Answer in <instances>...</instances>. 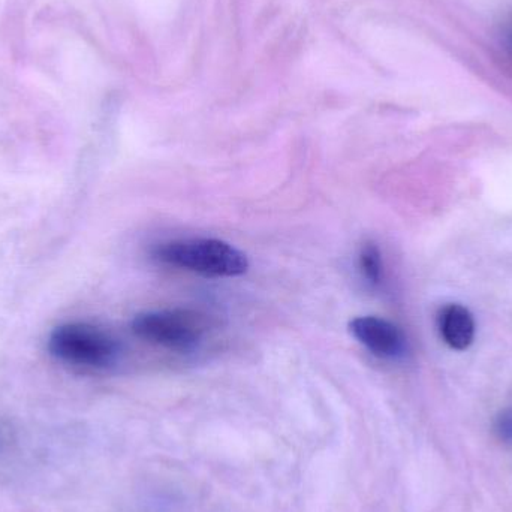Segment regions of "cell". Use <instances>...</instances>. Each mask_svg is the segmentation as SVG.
<instances>
[{
	"label": "cell",
	"mask_w": 512,
	"mask_h": 512,
	"mask_svg": "<svg viewBox=\"0 0 512 512\" xmlns=\"http://www.w3.org/2000/svg\"><path fill=\"white\" fill-rule=\"evenodd\" d=\"M152 255L162 264L207 277L242 276L249 268L243 252L216 239L174 240L156 246Z\"/></svg>",
	"instance_id": "2"
},
{
	"label": "cell",
	"mask_w": 512,
	"mask_h": 512,
	"mask_svg": "<svg viewBox=\"0 0 512 512\" xmlns=\"http://www.w3.org/2000/svg\"><path fill=\"white\" fill-rule=\"evenodd\" d=\"M439 333L450 348L465 351L477 333L474 315L462 304H448L439 312Z\"/></svg>",
	"instance_id": "5"
},
{
	"label": "cell",
	"mask_w": 512,
	"mask_h": 512,
	"mask_svg": "<svg viewBox=\"0 0 512 512\" xmlns=\"http://www.w3.org/2000/svg\"><path fill=\"white\" fill-rule=\"evenodd\" d=\"M206 316L194 310H156L140 313L132 321V333L144 342L164 348L188 351L195 348L209 330Z\"/></svg>",
	"instance_id": "3"
},
{
	"label": "cell",
	"mask_w": 512,
	"mask_h": 512,
	"mask_svg": "<svg viewBox=\"0 0 512 512\" xmlns=\"http://www.w3.org/2000/svg\"><path fill=\"white\" fill-rule=\"evenodd\" d=\"M48 354L74 369L105 370L117 363L120 345L104 328L89 322H63L48 334Z\"/></svg>",
	"instance_id": "1"
},
{
	"label": "cell",
	"mask_w": 512,
	"mask_h": 512,
	"mask_svg": "<svg viewBox=\"0 0 512 512\" xmlns=\"http://www.w3.org/2000/svg\"><path fill=\"white\" fill-rule=\"evenodd\" d=\"M495 432L504 444L512 445V409H507L498 415Z\"/></svg>",
	"instance_id": "7"
},
{
	"label": "cell",
	"mask_w": 512,
	"mask_h": 512,
	"mask_svg": "<svg viewBox=\"0 0 512 512\" xmlns=\"http://www.w3.org/2000/svg\"><path fill=\"white\" fill-rule=\"evenodd\" d=\"M355 339L366 346L376 357L385 360H397L403 357L408 348L405 334L393 322L378 316H363L355 318L349 324Z\"/></svg>",
	"instance_id": "4"
},
{
	"label": "cell",
	"mask_w": 512,
	"mask_h": 512,
	"mask_svg": "<svg viewBox=\"0 0 512 512\" xmlns=\"http://www.w3.org/2000/svg\"><path fill=\"white\" fill-rule=\"evenodd\" d=\"M499 48H501L502 60H504L505 65L512 69V20L502 27Z\"/></svg>",
	"instance_id": "8"
},
{
	"label": "cell",
	"mask_w": 512,
	"mask_h": 512,
	"mask_svg": "<svg viewBox=\"0 0 512 512\" xmlns=\"http://www.w3.org/2000/svg\"><path fill=\"white\" fill-rule=\"evenodd\" d=\"M361 274L370 285L378 286L384 277V264H382L381 251L375 243H367L358 256Z\"/></svg>",
	"instance_id": "6"
}]
</instances>
